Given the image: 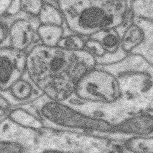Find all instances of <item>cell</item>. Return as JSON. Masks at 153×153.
<instances>
[{
  "instance_id": "obj_1",
  "label": "cell",
  "mask_w": 153,
  "mask_h": 153,
  "mask_svg": "<svg viewBox=\"0 0 153 153\" xmlns=\"http://www.w3.org/2000/svg\"><path fill=\"white\" fill-rule=\"evenodd\" d=\"M96 66L95 57L85 50L71 51L40 44L26 56L29 79L42 95L59 102L72 96L80 79Z\"/></svg>"
},
{
  "instance_id": "obj_2",
  "label": "cell",
  "mask_w": 153,
  "mask_h": 153,
  "mask_svg": "<svg viewBox=\"0 0 153 153\" xmlns=\"http://www.w3.org/2000/svg\"><path fill=\"white\" fill-rule=\"evenodd\" d=\"M132 0H55L65 23L73 33L88 38L116 29L130 11Z\"/></svg>"
},
{
  "instance_id": "obj_3",
  "label": "cell",
  "mask_w": 153,
  "mask_h": 153,
  "mask_svg": "<svg viewBox=\"0 0 153 153\" xmlns=\"http://www.w3.org/2000/svg\"><path fill=\"white\" fill-rule=\"evenodd\" d=\"M74 94L85 102L110 103L120 99L121 91L115 76L96 66L80 79Z\"/></svg>"
},
{
  "instance_id": "obj_4",
  "label": "cell",
  "mask_w": 153,
  "mask_h": 153,
  "mask_svg": "<svg viewBox=\"0 0 153 153\" xmlns=\"http://www.w3.org/2000/svg\"><path fill=\"white\" fill-rule=\"evenodd\" d=\"M25 51L12 47H0V91L5 92L26 72Z\"/></svg>"
},
{
  "instance_id": "obj_5",
  "label": "cell",
  "mask_w": 153,
  "mask_h": 153,
  "mask_svg": "<svg viewBox=\"0 0 153 153\" xmlns=\"http://www.w3.org/2000/svg\"><path fill=\"white\" fill-rule=\"evenodd\" d=\"M38 25L35 26L31 21L27 19L14 21L9 26L10 47L25 51L33 42Z\"/></svg>"
},
{
  "instance_id": "obj_6",
  "label": "cell",
  "mask_w": 153,
  "mask_h": 153,
  "mask_svg": "<svg viewBox=\"0 0 153 153\" xmlns=\"http://www.w3.org/2000/svg\"><path fill=\"white\" fill-rule=\"evenodd\" d=\"M31 110L22 106L12 107L7 112V118L20 126L32 130H40L43 125L32 108Z\"/></svg>"
},
{
  "instance_id": "obj_7",
  "label": "cell",
  "mask_w": 153,
  "mask_h": 153,
  "mask_svg": "<svg viewBox=\"0 0 153 153\" xmlns=\"http://www.w3.org/2000/svg\"><path fill=\"white\" fill-rule=\"evenodd\" d=\"M7 92L19 104L33 102L42 95H38L42 94L30 79L27 80L23 77L14 83Z\"/></svg>"
},
{
  "instance_id": "obj_8",
  "label": "cell",
  "mask_w": 153,
  "mask_h": 153,
  "mask_svg": "<svg viewBox=\"0 0 153 153\" xmlns=\"http://www.w3.org/2000/svg\"><path fill=\"white\" fill-rule=\"evenodd\" d=\"M134 22L141 27L145 36L141 44L130 53L140 55L153 64V20L134 16Z\"/></svg>"
},
{
  "instance_id": "obj_9",
  "label": "cell",
  "mask_w": 153,
  "mask_h": 153,
  "mask_svg": "<svg viewBox=\"0 0 153 153\" xmlns=\"http://www.w3.org/2000/svg\"><path fill=\"white\" fill-rule=\"evenodd\" d=\"M120 130L129 134L148 135L153 130V118L151 114H142L129 118L119 126Z\"/></svg>"
},
{
  "instance_id": "obj_10",
  "label": "cell",
  "mask_w": 153,
  "mask_h": 153,
  "mask_svg": "<svg viewBox=\"0 0 153 153\" xmlns=\"http://www.w3.org/2000/svg\"><path fill=\"white\" fill-rule=\"evenodd\" d=\"M144 32L140 26L133 22L121 36V47L127 53L137 48L144 39Z\"/></svg>"
},
{
  "instance_id": "obj_11",
  "label": "cell",
  "mask_w": 153,
  "mask_h": 153,
  "mask_svg": "<svg viewBox=\"0 0 153 153\" xmlns=\"http://www.w3.org/2000/svg\"><path fill=\"white\" fill-rule=\"evenodd\" d=\"M37 35L42 45L47 47H56L64 35L63 26L39 24Z\"/></svg>"
},
{
  "instance_id": "obj_12",
  "label": "cell",
  "mask_w": 153,
  "mask_h": 153,
  "mask_svg": "<svg viewBox=\"0 0 153 153\" xmlns=\"http://www.w3.org/2000/svg\"><path fill=\"white\" fill-rule=\"evenodd\" d=\"M89 37L99 41L106 53H112L121 48L120 36L116 29L101 30Z\"/></svg>"
},
{
  "instance_id": "obj_13",
  "label": "cell",
  "mask_w": 153,
  "mask_h": 153,
  "mask_svg": "<svg viewBox=\"0 0 153 153\" xmlns=\"http://www.w3.org/2000/svg\"><path fill=\"white\" fill-rule=\"evenodd\" d=\"M40 24L64 26V18L61 11L56 4L45 2L37 16Z\"/></svg>"
},
{
  "instance_id": "obj_14",
  "label": "cell",
  "mask_w": 153,
  "mask_h": 153,
  "mask_svg": "<svg viewBox=\"0 0 153 153\" xmlns=\"http://www.w3.org/2000/svg\"><path fill=\"white\" fill-rule=\"evenodd\" d=\"M153 138L139 136L132 138L126 142V148L135 152L153 153Z\"/></svg>"
},
{
  "instance_id": "obj_15",
  "label": "cell",
  "mask_w": 153,
  "mask_h": 153,
  "mask_svg": "<svg viewBox=\"0 0 153 153\" xmlns=\"http://www.w3.org/2000/svg\"><path fill=\"white\" fill-rule=\"evenodd\" d=\"M33 145L29 143L14 139H0V153L27 152L33 151Z\"/></svg>"
},
{
  "instance_id": "obj_16",
  "label": "cell",
  "mask_w": 153,
  "mask_h": 153,
  "mask_svg": "<svg viewBox=\"0 0 153 153\" xmlns=\"http://www.w3.org/2000/svg\"><path fill=\"white\" fill-rule=\"evenodd\" d=\"M153 0H132L131 9L136 17L153 20Z\"/></svg>"
},
{
  "instance_id": "obj_17",
  "label": "cell",
  "mask_w": 153,
  "mask_h": 153,
  "mask_svg": "<svg viewBox=\"0 0 153 153\" xmlns=\"http://www.w3.org/2000/svg\"><path fill=\"white\" fill-rule=\"evenodd\" d=\"M82 36L73 33L72 34L62 36L57 46L71 51L85 50V39Z\"/></svg>"
},
{
  "instance_id": "obj_18",
  "label": "cell",
  "mask_w": 153,
  "mask_h": 153,
  "mask_svg": "<svg viewBox=\"0 0 153 153\" xmlns=\"http://www.w3.org/2000/svg\"><path fill=\"white\" fill-rule=\"evenodd\" d=\"M45 3L44 0H20L21 12L37 17Z\"/></svg>"
},
{
  "instance_id": "obj_19",
  "label": "cell",
  "mask_w": 153,
  "mask_h": 153,
  "mask_svg": "<svg viewBox=\"0 0 153 153\" xmlns=\"http://www.w3.org/2000/svg\"><path fill=\"white\" fill-rule=\"evenodd\" d=\"M85 50L95 57V59L102 57L106 53L99 41L92 38H87L85 42Z\"/></svg>"
},
{
  "instance_id": "obj_20",
  "label": "cell",
  "mask_w": 153,
  "mask_h": 153,
  "mask_svg": "<svg viewBox=\"0 0 153 153\" xmlns=\"http://www.w3.org/2000/svg\"><path fill=\"white\" fill-rule=\"evenodd\" d=\"M9 36V26L0 19V47L5 42Z\"/></svg>"
},
{
  "instance_id": "obj_21",
  "label": "cell",
  "mask_w": 153,
  "mask_h": 153,
  "mask_svg": "<svg viewBox=\"0 0 153 153\" xmlns=\"http://www.w3.org/2000/svg\"><path fill=\"white\" fill-rule=\"evenodd\" d=\"M20 12V0H12L5 16H15Z\"/></svg>"
},
{
  "instance_id": "obj_22",
  "label": "cell",
  "mask_w": 153,
  "mask_h": 153,
  "mask_svg": "<svg viewBox=\"0 0 153 153\" xmlns=\"http://www.w3.org/2000/svg\"><path fill=\"white\" fill-rule=\"evenodd\" d=\"M11 107L10 102L0 91V110L4 112H7Z\"/></svg>"
},
{
  "instance_id": "obj_23",
  "label": "cell",
  "mask_w": 153,
  "mask_h": 153,
  "mask_svg": "<svg viewBox=\"0 0 153 153\" xmlns=\"http://www.w3.org/2000/svg\"><path fill=\"white\" fill-rule=\"evenodd\" d=\"M12 0H0V19L6 16Z\"/></svg>"
},
{
  "instance_id": "obj_24",
  "label": "cell",
  "mask_w": 153,
  "mask_h": 153,
  "mask_svg": "<svg viewBox=\"0 0 153 153\" xmlns=\"http://www.w3.org/2000/svg\"><path fill=\"white\" fill-rule=\"evenodd\" d=\"M51 1H52V2L56 4L55 3V0H51Z\"/></svg>"
}]
</instances>
